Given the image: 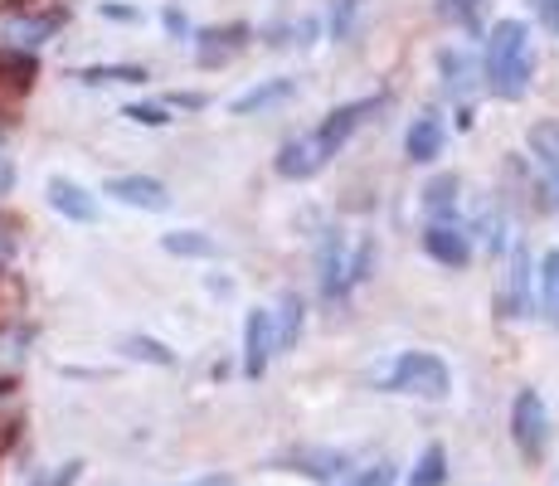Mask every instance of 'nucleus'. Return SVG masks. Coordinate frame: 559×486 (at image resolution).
Returning a JSON list of instances; mask_svg holds the SVG:
<instances>
[{"mask_svg":"<svg viewBox=\"0 0 559 486\" xmlns=\"http://www.w3.org/2000/svg\"><path fill=\"white\" fill-rule=\"evenodd\" d=\"M531 69H535V54H531V35H525L521 20H501L491 25L487 35V83L497 97H525L531 88Z\"/></svg>","mask_w":559,"mask_h":486,"instance_id":"obj_1","label":"nucleus"},{"mask_svg":"<svg viewBox=\"0 0 559 486\" xmlns=\"http://www.w3.org/2000/svg\"><path fill=\"white\" fill-rule=\"evenodd\" d=\"M394 394H418V399H443L448 394V365L428 351H408L390 370Z\"/></svg>","mask_w":559,"mask_h":486,"instance_id":"obj_2","label":"nucleus"},{"mask_svg":"<svg viewBox=\"0 0 559 486\" xmlns=\"http://www.w3.org/2000/svg\"><path fill=\"white\" fill-rule=\"evenodd\" d=\"M511 434H515V448H521L525 462L545 458V448H550V414H545V399L535 394V389H521V394H515Z\"/></svg>","mask_w":559,"mask_h":486,"instance_id":"obj_3","label":"nucleus"},{"mask_svg":"<svg viewBox=\"0 0 559 486\" xmlns=\"http://www.w3.org/2000/svg\"><path fill=\"white\" fill-rule=\"evenodd\" d=\"M531 161H535V176H540L545 210H559V122L531 127Z\"/></svg>","mask_w":559,"mask_h":486,"instance_id":"obj_4","label":"nucleus"},{"mask_svg":"<svg viewBox=\"0 0 559 486\" xmlns=\"http://www.w3.org/2000/svg\"><path fill=\"white\" fill-rule=\"evenodd\" d=\"M374 107H380V97H365V103H346V107H336V112H331L326 122H321V132H311V142L321 146V156H336V151L346 146L350 137H356V127L374 112Z\"/></svg>","mask_w":559,"mask_h":486,"instance_id":"obj_5","label":"nucleus"},{"mask_svg":"<svg viewBox=\"0 0 559 486\" xmlns=\"http://www.w3.org/2000/svg\"><path fill=\"white\" fill-rule=\"evenodd\" d=\"M273 351H277L273 311H249V321H243V375L258 380L267 370V360H273Z\"/></svg>","mask_w":559,"mask_h":486,"instance_id":"obj_6","label":"nucleus"},{"mask_svg":"<svg viewBox=\"0 0 559 486\" xmlns=\"http://www.w3.org/2000/svg\"><path fill=\"white\" fill-rule=\"evenodd\" d=\"M103 190L112 194L117 204H132V210H152V214L170 204L166 186H160V180H152V176H112Z\"/></svg>","mask_w":559,"mask_h":486,"instance_id":"obj_7","label":"nucleus"},{"mask_svg":"<svg viewBox=\"0 0 559 486\" xmlns=\"http://www.w3.org/2000/svg\"><path fill=\"white\" fill-rule=\"evenodd\" d=\"M45 194H49V210L63 214L69 224H93V220H98V200H93V194L83 190V186H73V180L53 176Z\"/></svg>","mask_w":559,"mask_h":486,"instance_id":"obj_8","label":"nucleus"},{"mask_svg":"<svg viewBox=\"0 0 559 486\" xmlns=\"http://www.w3.org/2000/svg\"><path fill=\"white\" fill-rule=\"evenodd\" d=\"M424 248L438 258L443 268H467V258H472V244H467V234L457 229L453 220H443V224H428V234H424Z\"/></svg>","mask_w":559,"mask_h":486,"instance_id":"obj_9","label":"nucleus"},{"mask_svg":"<svg viewBox=\"0 0 559 486\" xmlns=\"http://www.w3.org/2000/svg\"><path fill=\"white\" fill-rule=\"evenodd\" d=\"M438 73H443V88L453 93L457 103H467V97L477 93V63H472V54L443 49V54H438Z\"/></svg>","mask_w":559,"mask_h":486,"instance_id":"obj_10","label":"nucleus"},{"mask_svg":"<svg viewBox=\"0 0 559 486\" xmlns=\"http://www.w3.org/2000/svg\"><path fill=\"white\" fill-rule=\"evenodd\" d=\"M29 83H35V59H29V54H20L15 45L0 49V103L29 93Z\"/></svg>","mask_w":559,"mask_h":486,"instance_id":"obj_11","label":"nucleus"},{"mask_svg":"<svg viewBox=\"0 0 559 486\" xmlns=\"http://www.w3.org/2000/svg\"><path fill=\"white\" fill-rule=\"evenodd\" d=\"M59 25H63V15L59 10H45V15H15V20H5V39L15 49H25V45H45L49 35H59Z\"/></svg>","mask_w":559,"mask_h":486,"instance_id":"obj_12","label":"nucleus"},{"mask_svg":"<svg viewBox=\"0 0 559 486\" xmlns=\"http://www.w3.org/2000/svg\"><path fill=\"white\" fill-rule=\"evenodd\" d=\"M321 166H326V156H321V146L311 142V137L283 146V156H277V176H287V180H307V176H317Z\"/></svg>","mask_w":559,"mask_h":486,"instance_id":"obj_13","label":"nucleus"},{"mask_svg":"<svg viewBox=\"0 0 559 486\" xmlns=\"http://www.w3.org/2000/svg\"><path fill=\"white\" fill-rule=\"evenodd\" d=\"M404 151H408V161H433L438 151H443V122H438L433 112L414 117V127H408V137H404Z\"/></svg>","mask_w":559,"mask_h":486,"instance_id":"obj_14","label":"nucleus"},{"mask_svg":"<svg viewBox=\"0 0 559 486\" xmlns=\"http://www.w3.org/2000/svg\"><path fill=\"white\" fill-rule=\"evenodd\" d=\"M239 45H243V25L204 29V35H200V63H204V69H214V63H224Z\"/></svg>","mask_w":559,"mask_h":486,"instance_id":"obj_15","label":"nucleus"},{"mask_svg":"<svg viewBox=\"0 0 559 486\" xmlns=\"http://www.w3.org/2000/svg\"><path fill=\"white\" fill-rule=\"evenodd\" d=\"M424 210L433 214V224L453 220V214H457V180L453 176H438L433 186L424 190Z\"/></svg>","mask_w":559,"mask_h":486,"instance_id":"obj_16","label":"nucleus"},{"mask_svg":"<svg viewBox=\"0 0 559 486\" xmlns=\"http://www.w3.org/2000/svg\"><path fill=\"white\" fill-rule=\"evenodd\" d=\"M287 93H293V83H287V79H273V83H263V88H249L243 97H234V112H263V107L283 103Z\"/></svg>","mask_w":559,"mask_h":486,"instance_id":"obj_17","label":"nucleus"},{"mask_svg":"<svg viewBox=\"0 0 559 486\" xmlns=\"http://www.w3.org/2000/svg\"><path fill=\"white\" fill-rule=\"evenodd\" d=\"M160 244H166V253H176V258H214V239H204L195 229H176Z\"/></svg>","mask_w":559,"mask_h":486,"instance_id":"obj_18","label":"nucleus"},{"mask_svg":"<svg viewBox=\"0 0 559 486\" xmlns=\"http://www.w3.org/2000/svg\"><path fill=\"white\" fill-rule=\"evenodd\" d=\"M20 311H25V283L15 273H0V327H10Z\"/></svg>","mask_w":559,"mask_h":486,"instance_id":"obj_19","label":"nucleus"},{"mask_svg":"<svg viewBox=\"0 0 559 486\" xmlns=\"http://www.w3.org/2000/svg\"><path fill=\"white\" fill-rule=\"evenodd\" d=\"M540 297H545V317L559 327V253H545L540 263Z\"/></svg>","mask_w":559,"mask_h":486,"instance_id":"obj_20","label":"nucleus"},{"mask_svg":"<svg viewBox=\"0 0 559 486\" xmlns=\"http://www.w3.org/2000/svg\"><path fill=\"white\" fill-rule=\"evenodd\" d=\"M83 83H146V69L136 63H107V69H83Z\"/></svg>","mask_w":559,"mask_h":486,"instance_id":"obj_21","label":"nucleus"},{"mask_svg":"<svg viewBox=\"0 0 559 486\" xmlns=\"http://www.w3.org/2000/svg\"><path fill=\"white\" fill-rule=\"evenodd\" d=\"M448 477V467H443V448H428L424 452V462H418V472H414V482L408 486H438Z\"/></svg>","mask_w":559,"mask_h":486,"instance_id":"obj_22","label":"nucleus"},{"mask_svg":"<svg viewBox=\"0 0 559 486\" xmlns=\"http://www.w3.org/2000/svg\"><path fill=\"white\" fill-rule=\"evenodd\" d=\"M127 355H136V360H152V365H170V351L160 341H146V336H127L122 341Z\"/></svg>","mask_w":559,"mask_h":486,"instance_id":"obj_23","label":"nucleus"},{"mask_svg":"<svg viewBox=\"0 0 559 486\" xmlns=\"http://www.w3.org/2000/svg\"><path fill=\"white\" fill-rule=\"evenodd\" d=\"M365 0H336V10H331V39H350V25H356Z\"/></svg>","mask_w":559,"mask_h":486,"instance_id":"obj_24","label":"nucleus"},{"mask_svg":"<svg viewBox=\"0 0 559 486\" xmlns=\"http://www.w3.org/2000/svg\"><path fill=\"white\" fill-rule=\"evenodd\" d=\"M477 10H481V0H443V15H448V20H457L462 29L477 25Z\"/></svg>","mask_w":559,"mask_h":486,"instance_id":"obj_25","label":"nucleus"},{"mask_svg":"<svg viewBox=\"0 0 559 486\" xmlns=\"http://www.w3.org/2000/svg\"><path fill=\"white\" fill-rule=\"evenodd\" d=\"M283 311H287V317H283V331H277V345L297 341V331H302V301L287 297V301H283Z\"/></svg>","mask_w":559,"mask_h":486,"instance_id":"obj_26","label":"nucleus"},{"mask_svg":"<svg viewBox=\"0 0 559 486\" xmlns=\"http://www.w3.org/2000/svg\"><path fill=\"white\" fill-rule=\"evenodd\" d=\"M531 301H525V258H515V273H511V317H525Z\"/></svg>","mask_w":559,"mask_h":486,"instance_id":"obj_27","label":"nucleus"},{"mask_svg":"<svg viewBox=\"0 0 559 486\" xmlns=\"http://www.w3.org/2000/svg\"><path fill=\"white\" fill-rule=\"evenodd\" d=\"M346 486H394V467L390 462H374V467H365L356 482H346Z\"/></svg>","mask_w":559,"mask_h":486,"instance_id":"obj_28","label":"nucleus"},{"mask_svg":"<svg viewBox=\"0 0 559 486\" xmlns=\"http://www.w3.org/2000/svg\"><path fill=\"white\" fill-rule=\"evenodd\" d=\"M127 117H132V122H142V127H166V122H170L166 107H142V103L127 107Z\"/></svg>","mask_w":559,"mask_h":486,"instance_id":"obj_29","label":"nucleus"},{"mask_svg":"<svg viewBox=\"0 0 559 486\" xmlns=\"http://www.w3.org/2000/svg\"><path fill=\"white\" fill-rule=\"evenodd\" d=\"M531 10L540 15V25L550 29V35H559V0H531Z\"/></svg>","mask_w":559,"mask_h":486,"instance_id":"obj_30","label":"nucleus"},{"mask_svg":"<svg viewBox=\"0 0 559 486\" xmlns=\"http://www.w3.org/2000/svg\"><path fill=\"white\" fill-rule=\"evenodd\" d=\"M10 190H15V161L0 156V200H5Z\"/></svg>","mask_w":559,"mask_h":486,"instance_id":"obj_31","label":"nucleus"},{"mask_svg":"<svg viewBox=\"0 0 559 486\" xmlns=\"http://www.w3.org/2000/svg\"><path fill=\"white\" fill-rule=\"evenodd\" d=\"M10 442H15V424H10V418L0 414V458H5V452H10Z\"/></svg>","mask_w":559,"mask_h":486,"instance_id":"obj_32","label":"nucleus"},{"mask_svg":"<svg viewBox=\"0 0 559 486\" xmlns=\"http://www.w3.org/2000/svg\"><path fill=\"white\" fill-rule=\"evenodd\" d=\"M10 258H15V239L0 229V268H10Z\"/></svg>","mask_w":559,"mask_h":486,"instance_id":"obj_33","label":"nucleus"},{"mask_svg":"<svg viewBox=\"0 0 559 486\" xmlns=\"http://www.w3.org/2000/svg\"><path fill=\"white\" fill-rule=\"evenodd\" d=\"M190 486H229V477H204V482H190Z\"/></svg>","mask_w":559,"mask_h":486,"instance_id":"obj_34","label":"nucleus"},{"mask_svg":"<svg viewBox=\"0 0 559 486\" xmlns=\"http://www.w3.org/2000/svg\"><path fill=\"white\" fill-rule=\"evenodd\" d=\"M15 5H29V0H15Z\"/></svg>","mask_w":559,"mask_h":486,"instance_id":"obj_35","label":"nucleus"}]
</instances>
